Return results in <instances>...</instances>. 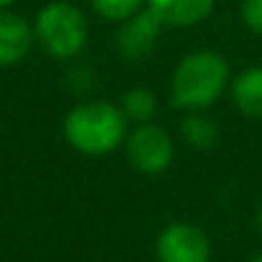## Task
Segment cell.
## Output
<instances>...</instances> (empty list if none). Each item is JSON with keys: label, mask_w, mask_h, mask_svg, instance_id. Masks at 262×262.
<instances>
[{"label": "cell", "mask_w": 262, "mask_h": 262, "mask_svg": "<svg viewBox=\"0 0 262 262\" xmlns=\"http://www.w3.org/2000/svg\"><path fill=\"white\" fill-rule=\"evenodd\" d=\"M229 84V61L214 49H199L178 61L171 79V102L176 110L201 112L216 104Z\"/></svg>", "instance_id": "obj_1"}, {"label": "cell", "mask_w": 262, "mask_h": 262, "mask_svg": "<svg viewBox=\"0 0 262 262\" xmlns=\"http://www.w3.org/2000/svg\"><path fill=\"white\" fill-rule=\"evenodd\" d=\"M64 138L82 156H107L127 140V117L120 104L84 99L67 112Z\"/></svg>", "instance_id": "obj_2"}, {"label": "cell", "mask_w": 262, "mask_h": 262, "mask_svg": "<svg viewBox=\"0 0 262 262\" xmlns=\"http://www.w3.org/2000/svg\"><path fill=\"white\" fill-rule=\"evenodd\" d=\"M33 36L49 56L69 61L84 51L89 41V26L82 8L69 0H54L36 13Z\"/></svg>", "instance_id": "obj_3"}, {"label": "cell", "mask_w": 262, "mask_h": 262, "mask_svg": "<svg viewBox=\"0 0 262 262\" xmlns=\"http://www.w3.org/2000/svg\"><path fill=\"white\" fill-rule=\"evenodd\" d=\"M125 148L133 168L145 176H158L168 171L176 156L173 138L168 135L166 127L156 122H140L133 133H127Z\"/></svg>", "instance_id": "obj_4"}, {"label": "cell", "mask_w": 262, "mask_h": 262, "mask_svg": "<svg viewBox=\"0 0 262 262\" xmlns=\"http://www.w3.org/2000/svg\"><path fill=\"white\" fill-rule=\"evenodd\" d=\"M158 262H211L209 234L188 222L168 224L156 242Z\"/></svg>", "instance_id": "obj_5"}, {"label": "cell", "mask_w": 262, "mask_h": 262, "mask_svg": "<svg viewBox=\"0 0 262 262\" xmlns=\"http://www.w3.org/2000/svg\"><path fill=\"white\" fill-rule=\"evenodd\" d=\"M161 28H163L161 18L145 5L140 13H135L133 18L120 23V31H117V51H120V56L127 59V61L145 59L156 49Z\"/></svg>", "instance_id": "obj_6"}, {"label": "cell", "mask_w": 262, "mask_h": 262, "mask_svg": "<svg viewBox=\"0 0 262 262\" xmlns=\"http://www.w3.org/2000/svg\"><path fill=\"white\" fill-rule=\"evenodd\" d=\"M33 43V23H28L10 8H0V67L20 64L31 54Z\"/></svg>", "instance_id": "obj_7"}, {"label": "cell", "mask_w": 262, "mask_h": 262, "mask_svg": "<svg viewBox=\"0 0 262 262\" xmlns=\"http://www.w3.org/2000/svg\"><path fill=\"white\" fill-rule=\"evenodd\" d=\"M145 5L161 18L163 26L188 28L206 20L216 0H145Z\"/></svg>", "instance_id": "obj_8"}, {"label": "cell", "mask_w": 262, "mask_h": 262, "mask_svg": "<svg viewBox=\"0 0 262 262\" xmlns=\"http://www.w3.org/2000/svg\"><path fill=\"white\" fill-rule=\"evenodd\" d=\"M229 92L234 107L245 117L262 120V67H247L237 77H232Z\"/></svg>", "instance_id": "obj_9"}, {"label": "cell", "mask_w": 262, "mask_h": 262, "mask_svg": "<svg viewBox=\"0 0 262 262\" xmlns=\"http://www.w3.org/2000/svg\"><path fill=\"white\" fill-rule=\"evenodd\" d=\"M181 135H183V140L191 148L209 150L219 140V127H216V122L211 117H206L201 112H188L183 117V122H181Z\"/></svg>", "instance_id": "obj_10"}, {"label": "cell", "mask_w": 262, "mask_h": 262, "mask_svg": "<svg viewBox=\"0 0 262 262\" xmlns=\"http://www.w3.org/2000/svg\"><path fill=\"white\" fill-rule=\"evenodd\" d=\"M120 107H122V112H125L127 120H133V122L140 125V122H150L153 120V115L158 110V102H156V94L150 89L133 87L122 94Z\"/></svg>", "instance_id": "obj_11"}, {"label": "cell", "mask_w": 262, "mask_h": 262, "mask_svg": "<svg viewBox=\"0 0 262 262\" xmlns=\"http://www.w3.org/2000/svg\"><path fill=\"white\" fill-rule=\"evenodd\" d=\"M94 13L112 23H125L145 8V0H89Z\"/></svg>", "instance_id": "obj_12"}, {"label": "cell", "mask_w": 262, "mask_h": 262, "mask_svg": "<svg viewBox=\"0 0 262 262\" xmlns=\"http://www.w3.org/2000/svg\"><path fill=\"white\" fill-rule=\"evenodd\" d=\"M242 20L252 33L262 36V0H242Z\"/></svg>", "instance_id": "obj_13"}, {"label": "cell", "mask_w": 262, "mask_h": 262, "mask_svg": "<svg viewBox=\"0 0 262 262\" xmlns=\"http://www.w3.org/2000/svg\"><path fill=\"white\" fill-rule=\"evenodd\" d=\"M69 84L74 92H79V94H87L92 84H94V74H92V69L89 67H74L72 72H69Z\"/></svg>", "instance_id": "obj_14"}, {"label": "cell", "mask_w": 262, "mask_h": 262, "mask_svg": "<svg viewBox=\"0 0 262 262\" xmlns=\"http://www.w3.org/2000/svg\"><path fill=\"white\" fill-rule=\"evenodd\" d=\"M255 222H257V229L262 232V204H260V209H257V216H255Z\"/></svg>", "instance_id": "obj_15"}, {"label": "cell", "mask_w": 262, "mask_h": 262, "mask_svg": "<svg viewBox=\"0 0 262 262\" xmlns=\"http://www.w3.org/2000/svg\"><path fill=\"white\" fill-rule=\"evenodd\" d=\"M13 3H15V0H0V8H10Z\"/></svg>", "instance_id": "obj_16"}, {"label": "cell", "mask_w": 262, "mask_h": 262, "mask_svg": "<svg viewBox=\"0 0 262 262\" xmlns=\"http://www.w3.org/2000/svg\"><path fill=\"white\" fill-rule=\"evenodd\" d=\"M250 262H262V252H260V255H255V257H252Z\"/></svg>", "instance_id": "obj_17"}]
</instances>
